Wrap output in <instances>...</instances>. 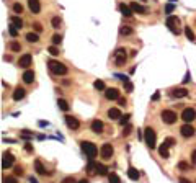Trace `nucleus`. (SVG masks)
<instances>
[{
    "label": "nucleus",
    "mask_w": 196,
    "mask_h": 183,
    "mask_svg": "<svg viewBox=\"0 0 196 183\" xmlns=\"http://www.w3.org/2000/svg\"><path fill=\"white\" fill-rule=\"evenodd\" d=\"M48 67H49V70L54 74V75H66L69 69L66 67V64H62V62H57L54 59H51L48 61Z\"/></svg>",
    "instance_id": "f257e3e1"
},
{
    "label": "nucleus",
    "mask_w": 196,
    "mask_h": 183,
    "mask_svg": "<svg viewBox=\"0 0 196 183\" xmlns=\"http://www.w3.org/2000/svg\"><path fill=\"white\" fill-rule=\"evenodd\" d=\"M80 146H82V151L85 152V155H87L88 159H95V157H96L98 149H96V146L93 144V142H90V141H82V142H80Z\"/></svg>",
    "instance_id": "f03ea898"
},
{
    "label": "nucleus",
    "mask_w": 196,
    "mask_h": 183,
    "mask_svg": "<svg viewBox=\"0 0 196 183\" xmlns=\"http://www.w3.org/2000/svg\"><path fill=\"white\" fill-rule=\"evenodd\" d=\"M144 141H146V144L151 149H155L157 137H155V131L152 128H146V129H144Z\"/></svg>",
    "instance_id": "7ed1b4c3"
},
{
    "label": "nucleus",
    "mask_w": 196,
    "mask_h": 183,
    "mask_svg": "<svg viewBox=\"0 0 196 183\" xmlns=\"http://www.w3.org/2000/svg\"><path fill=\"white\" fill-rule=\"evenodd\" d=\"M126 61H128V56H126V49L124 48H119L114 51V64H116L118 67L124 66Z\"/></svg>",
    "instance_id": "20e7f679"
},
{
    "label": "nucleus",
    "mask_w": 196,
    "mask_h": 183,
    "mask_svg": "<svg viewBox=\"0 0 196 183\" xmlns=\"http://www.w3.org/2000/svg\"><path fill=\"white\" fill-rule=\"evenodd\" d=\"M160 118H162V121L165 124H173L177 121V113L172 111V110H164L160 113Z\"/></svg>",
    "instance_id": "39448f33"
},
{
    "label": "nucleus",
    "mask_w": 196,
    "mask_h": 183,
    "mask_svg": "<svg viewBox=\"0 0 196 183\" xmlns=\"http://www.w3.org/2000/svg\"><path fill=\"white\" fill-rule=\"evenodd\" d=\"M178 23H180V20H178V16H173V15H168V18H167V26L170 28L172 33L175 34H180V30H178Z\"/></svg>",
    "instance_id": "423d86ee"
},
{
    "label": "nucleus",
    "mask_w": 196,
    "mask_h": 183,
    "mask_svg": "<svg viewBox=\"0 0 196 183\" xmlns=\"http://www.w3.org/2000/svg\"><path fill=\"white\" fill-rule=\"evenodd\" d=\"M113 152H114V149H113L111 144H103L101 149H100V155H101V159H105V160L111 159Z\"/></svg>",
    "instance_id": "0eeeda50"
},
{
    "label": "nucleus",
    "mask_w": 196,
    "mask_h": 183,
    "mask_svg": "<svg viewBox=\"0 0 196 183\" xmlns=\"http://www.w3.org/2000/svg\"><path fill=\"white\" fill-rule=\"evenodd\" d=\"M194 118H196V111L193 110V108H185L183 110V113H181V119L185 123H191V121H194Z\"/></svg>",
    "instance_id": "6e6552de"
},
{
    "label": "nucleus",
    "mask_w": 196,
    "mask_h": 183,
    "mask_svg": "<svg viewBox=\"0 0 196 183\" xmlns=\"http://www.w3.org/2000/svg\"><path fill=\"white\" fill-rule=\"evenodd\" d=\"M13 155H11L10 152H3V155H2V168L3 170H7V168H10L11 165H13Z\"/></svg>",
    "instance_id": "1a4fd4ad"
},
{
    "label": "nucleus",
    "mask_w": 196,
    "mask_h": 183,
    "mask_svg": "<svg viewBox=\"0 0 196 183\" xmlns=\"http://www.w3.org/2000/svg\"><path fill=\"white\" fill-rule=\"evenodd\" d=\"M180 133H181L183 137H193L194 136V128L190 123H186V124H183L180 128Z\"/></svg>",
    "instance_id": "9d476101"
},
{
    "label": "nucleus",
    "mask_w": 196,
    "mask_h": 183,
    "mask_svg": "<svg viewBox=\"0 0 196 183\" xmlns=\"http://www.w3.org/2000/svg\"><path fill=\"white\" fill-rule=\"evenodd\" d=\"M64 119H66V124H67V128H69V129H74V131H75V129L80 128V123H79V119H77V118L69 116V114H67Z\"/></svg>",
    "instance_id": "9b49d317"
},
{
    "label": "nucleus",
    "mask_w": 196,
    "mask_h": 183,
    "mask_svg": "<svg viewBox=\"0 0 196 183\" xmlns=\"http://www.w3.org/2000/svg\"><path fill=\"white\" fill-rule=\"evenodd\" d=\"M105 98L106 100H118L119 98V90L118 88H106L105 90Z\"/></svg>",
    "instance_id": "f8f14e48"
},
{
    "label": "nucleus",
    "mask_w": 196,
    "mask_h": 183,
    "mask_svg": "<svg viewBox=\"0 0 196 183\" xmlns=\"http://www.w3.org/2000/svg\"><path fill=\"white\" fill-rule=\"evenodd\" d=\"M31 62H33L31 54H23V56L20 57V61H18V66H20V67H30Z\"/></svg>",
    "instance_id": "ddd939ff"
},
{
    "label": "nucleus",
    "mask_w": 196,
    "mask_h": 183,
    "mask_svg": "<svg viewBox=\"0 0 196 183\" xmlns=\"http://www.w3.org/2000/svg\"><path fill=\"white\" fill-rule=\"evenodd\" d=\"M131 8H132V11H136V13H141V15H146L147 11H149L147 7H144V5L137 3V2H132V3H131Z\"/></svg>",
    "instance_id": "4468645a"
},
{
    "label": "nucleus",
    "mask_w": 196,
    "mask_h": 183,
    "mask_svg": "<svg viewBox=\"0 0 196 183\" xmlns=\"http://www.w3.org/2000/svg\"><path fill=\"white\" fill-rule=\"evenodd\" d=\"M103 128H105V126H103V123L100 119H93V121H92V131H93L95 134H101Z\"/></svg>",
    "instance_id": "2eb2a0df"
},
{
    "label": "nucleus",
    "mask_w": 196,
    "mask_h": 183,
    "mask_svg": "<svg viewBox=\"0 0 196 183\" xmlns=\"http://www.w3.org/2000/svg\"><path fill=\"white\" fill-rule=\"evenodd\" d=\"M28 7L33 13H39L41 11V3H39V0H28Z\"/></svg>",
    "instance_id": "dca6fc26"
},
{
    "label": "nucleus",
    "mask_w": 196,
    "mask_h": 183,
    "mask_svg": "<svg viewBox=\"0 0 196 183\" xmlns=\"http://www.w3.org/2000/svg\"><path fill=\"white\" fill-rule=\"evenodd\" d=\"M25 95H26L25 88L16 87V88H15V92H13V100H15V101H20V100H23V98H25Z\"/></svg>",
    "instance_id": "f3484780"
},
{
    "label": "nucleus",
    "mask_w": 196,
    "mask_h": 183,
    "mask_svg": "<svg viewBox=\"0 0 196 183\" xmlns=\"http://www.w3.org/2000/svg\"><path fill=\"white\" fill-rule=\"evenodd\" d=\"M128 177L132 181H137V180H139V177H141V173H139V170H137L136 167H129L128 168Z\"/></svg>",
    "instance_id": "a211bd4d"
},
{
    "label": "nucleus",
    "mask_w": 196,
    "mask_h": 183,
    "mask_svg": "<svg viewBox=\"0 0 196 183\" xmlns=\"http://www.w3.org/2000/svg\"><path fill=\"white\" fill-rule=\"evenodd\" d=\"M106 114H108L109 119H121V111L118 110V108H109Z\"/></svg>",
    "instance_id": "6ab92c4d"
},
{
    "label": "nucleus",
    "mask_w": 196,
    "mask_h": 183,
    "mask_svg": "<svg viewBox=\"0 0 196 183\" xmlns=\"http://www.w3.org/2000/svg\"><path fill=\"white\" fill-rule=\"evenodd\" d=\"M121 80H123V83H124V90L126 92H128V93H131V92H132V88H134V87H132V83H131V80L128 79V77H126V75H118Z\"/></svg>",
    "instance_id": "aec40b11"
},
{
    "label": "nucleus",
    "mask_w": 196,
    "mask_h": 183,
    "mask_svg": "<svg viewBox=\"0 0 196 183\" xmlns=\"http://www.w3.org/2000/svg\"><path fill=\"white\" fill-rule=\"evenodd\" d=\"M34 80V72L33 70H25L23 72V82L25 83H33Z\"/></svg>",
    "instance_id": "412c9836"
},
{
    "label": "nucleus",
    "mask_w": 196,
    "mask_h": 183,
    "mask_svg": "<svg viewBox=\"0 0 196 183\" xmlns=\"http://www.w3.org/2000/svg\"><path fill=\"white\" fill-rule=\"evenodd\" d=\"M159 154H160V157H164V159H168V157H170V152H168V146H167L165 142H164V144L159 147Z\"/></svg>",
    "instance_id": "4be33fe9"
},
{
    "label": "nucleus",
    "mask_w": 196,
    "mask_h": 183,
    "mask_svg": "<svg viewBox=\"0 0 196 183\" xmlns=\"http://www.w3.org/2000/svg\"><path fill=\"white\" fill-rule=\"evenodd\" d=\"M119 11L124 16H132V8L128 7V5H124V3H119Z\"/></svg>",
    "instance_id": "5701e85b"
},
{
    "label": "nucleus",
    "mask_w": 196,
    "mask_h": 183,
    "mask_svg": "<svg viewBox=\"0 0 196 183\" xmlns=\"http://www.w3.org/2000/svg\"><path fill=\"white\" fill-rule=\"evenodd\" d=\"M186 93H188L186 88H175L172 92V95H173L175 98H183V96H186Z\"/></svg>",
    "instance_id": "b1692460"
},
{
    "label": "nucleus",
    "mask_w": 196,
    "mask_h": 183,
    "mask_svg": "<svg viewBox=\"0 0 196 183\" xmlns=\"http://www.w3.org/2000/svg\"><path fill=\"white\" fill-rule=\"evenodd\" d=\"M10 23H11L15 28H18V30H21V28H23V20L20 18V16H11V18H10Z\"/></svg>",
    "instance_id": "393cba45"
},
{
    "label": "nucleus",
    "mask_w": 196,
    "mask_h": 183,
    "mask_svg": "<svg viewBox=\"0 0 196 183\" xmlns=\"http://www.w3.org/2000/svg\"><path fill=\"white\" fill-rule=\"evenodd\" d=\"M25 39L28 43H38L39 41V36H38V33H26L25 34Z\"/></svg>",
    "instance_id": "a878e982"
},
{
    "label": "nucleus",
    "mask_w": 196,
    "mask_h": 183,
    "mask_svg": "<svg viewBox=\"0 0 196 183\" xmlns=\"http://www.w3.org/2000/svg\"><path fill=\"white\" fill-rule=\"evenodd\" d=\"M34 168H36V172L39 175H44L46 173V168H44V165L41 160H34Z\"/></svg>",
    "instance_id": "bb28decb"
},
{
    "label": "nucleus",
    "mask_w": 196,
    "mask_h": 183,
    "mask_svg": "<svg viewBox=\"0 0 196 183\" xmlns=\"http://www.w3.org/2000/svg\"><path fill=\"white\" fill-rule=\"evenodd\" d=\"M96 173L98 175H106L108 173V167L103 164H96Z\"/></svg>",
    "instance_id": "cd10ccee"
},
{
    "label": "nucleus",
    "mask_w": 196,
    "mask_h": 183,
    "mask_svg": "<svg viewBox=\"0 0 196 183\" xmlns=\"http://www.w3.org/2000/svg\"><path fill=\"white\" fill-rule=\"evenodd\" d=\"M87 172L90 175H93V173H96V164L93 162V160L90 159V162H88V165H87Z\"/></svg>",
    "instance_id": "c85d7f7f"
},
{
    "label": "nucleus",
    "mask_w": 196,
    "mask_h": 183,
    "mask_svg": "<svg viewBox=\"0 0 196 183\" xmlns=\"http://www.w3.org/2000/svg\"><path fill=\"white\" fill-rule=\"evenodd\" d=\"M57 106H59V110H62V111H67L69 110V103L66 100H62V98L57 100Z\"/></svg>",
    "instance_id": "c756f323"
},
{
    "label": "nucleus",
    "mask_w": 196,
    "mask_h": 183,
    "mask_svg": "<svg viewBox=\"0 0 196 183\" xmlns=\"http://www.w3.org/2000/svg\"><path fill=\"white\" fill-rule=\"evenodd\" d=\"M185 36L190 39V41H194V33H193V30H191V28H190V26H185Z\"/></svg>",
    "instance_id": "7c9ffc66"
},
{
    "label": "nucleus",
    "mask_w": 196,
    "mask_h": 183,
    "mask_svg": "<svg viewBox=\"0 0 196 183\" xmlns=\"http://www.w3.org/2000/svg\"><path fill=\"white\" fill-rule=\"evenodd\" d=\"M8 48H10V51H13V53H20L21 46H20V43H16V41H11V43L8 44Z\"/></svg>",
    "instance_id": "2f4dec72"
},
{
    "label": "nucleus",
    "mask_w": 196,
    "mask_h": 183,
    "mask_svg": "<svg viewBox=\"0 0 196 183\" xmlns=\"http://www.w3.org/2000/svg\"><path fill=\"white\" fill-rule=\"evenodd\" d=\"M93 87H95L96 90H106V88H105V82H103V80H95V82H93Z\"/></svg>",
    "instance_id": "473e14b6"
},
{
    "label": "nucleus",
    "mask_w": 196,
    "mask_h": 183,
    "mask_svg": "<svg viewBox=\"0 0 196 183\" xmlns=\"http://www.w3.org/2000/svg\"><path fill=\"white\" fill-rule=\"evenodd\" d=\"M51 25H53V28H56V30H57V28L61 26V18H59V16H54V18L51 20Z\"/></svg>",
    "instance_id": "72a5a7b5"
},
{
    "label": "nucleus",
    "mask_w": 196,
    "mask_h": 183,
    "mask_svg": "<svg viewBox=\"0 0 196 183\" xmlns=\"http://www.w3.org/2000/svg\"><path fill=\"white\" fill-rule=\"evenodd\" d=\"M121 34H124V36H128V34H132V28L129 26H121Z\"/></svg>",
    "instance_id": "f704fd0d"
},
{
    "label": "nucleus",
    "mask_w": 196,
    "mask_h": 183,
    "mask_svg": "<svg viewBox=\"0 0 196 183\" xmlns=\"http://www.w3.org/2000/svg\"><path fill=\"white\" fill-rule=\"evenodd\" d=\"M18 31H20L18 28H15V26H13V25H11V23H10V30H8L10 36H13V38H15V36H18Z\"/></svg>",
    "instance_id": "c9c22d12"
},
{
    "label": "nucleus",
    "mask_w": 196,
    "mask_h": 183,
    "mask_svg": "<svg viewBox=\"0 0 196 183\" xmlns=\"http://www.w3.org/2000/svg\"><path fill=\"white\" fill-rule=\"evenodd\" d=\"M175 10V5L173 3H167L165 5V13L167 15H172V11H173Z\"/></svg>",
    "instance_id": "e433bc0d"
},
{
    "label": "nucleus",
    "mask_w": 196,
    "mask_h": 183,
    "mask_svg": "<svg viewBox=\"0 0 196 183\" xmlns=\"http://www.w3.org/2000/svg\"><path fill=\"white\" fill-rule=\"evenodd\" d=\"M13 11L16 15H20L21 11H23V5L21 3H13Z\"/></svg>",
    "instance_id": "4c0bfd02"
},
{
    "label": "nucleus",
    "mask_w": 196,
    "mask_h": 183,
    "mask_svg": "<svg viewBox=\"0 0 196 183\" xmlns=\"http://www.w3.org/2000/svg\"><path fill=\"white\" fill-rule=\"evenodd\" d=\"M109 183H121V180H119V177L116 175V173H111V175H109Z\"/></svg>",
    "instance_id": "58836bf2"
},
{
    "label": "nucleus",
    "mask_w": 196,
    "mask_h": 183,
    "mask_svg": "<svg viewBox=\"0 0 196 183\" xmlns=\"http://www.w3.org/2000/svg\"><path fill=\"white\" fill-rule=\"evenodd\" d=\"M48 51H49V54H53V56H57V54H59V48H56V46H49Z\"/></svg>",
    "instance_id": "ea45409f"
},
{
    "label": "nucleus",
    "mask_w": 196,
    "mask_h": 183,
    "mask_svg": "<svg viewBox=\"0 0 196 183\" xmlns=\"http://www.w3.org/2000/svg\"><path fill=\"white\" fill-rule=\"evenodd\" d=\"M3 183H18V180H16V177H5Z\"/></svg>",
    "instance_id": "a19ab883"
},
{
    "label": "nucleus",
    "mask_w": 196,
    "mask_h": 183,
    "mask_svg": "<svg viewBox=\"0 0 196 183\" xmlns=\"http://www.w3.org/2000/svg\"><path fill=\"white\" fill-rule=\"evenodd\" d=\"M61 41H62L61 34H54V36H53V44H61Z\"/></svg>",
    "instance_id": "79ce46f5"
},
{
    "label": "nucleus",
    "mask_w": 196,
    "mask_h": 183,
    "mask_svg": "<svg viewBox=\"0 0 196 183\" xmlns=\"http://www.w3.org/2000/svg\"><path fill=\"white\" fill-rule=\"evenodd\" d=\"M178 168H180V170H188V168H190V165L185 162V160H181V162L178 164Z\"/></svg>",
    "instance_id": "37998d69"
},
{
    "label": "nucleus",
    "mask_w": 196,
    "mask_h": 183,
    "mask_svg": "<svg viewBox=\"0 0 196 183\" xmlns=\"http://www.w3.org/2000/svg\"><path fill=\"white\" fill-rule=\"evenodd\" d=\"M33 28H34V31H36V33H41L43 31V26H41V23H33Z\"/></svg>",
    "instance_id": "c03bdc74"
},
{
    "label": "nucleus",
    "mask_w": 196,
    "mask_h": 183,
    "mask_svg": "<svg viewBox=\"0 0 196 183\" xmlns=\"http://www.w3.org/2000/svg\"><path fill=\"white\" fill-rule=\"evenodd\" d=\"M164 142H165V144H167V146H168V147H170V146H175V144H177V142H175V139H173V137H167V139H165Z\"/></svg>",
    "instance_id": "a18cd8bd"
},
{
    "label": "nucleus",
    "mask_w": 196,
    "mask_h": 183,
    "mask_svg": "<svg viewBox=\"0 0 196 183\" xmlns=\"http://www.w3.org/2000/svg\"><path fill=\"white\" fill-rule=\"evenodd\" d=\"M129 118H131V116H129V114H126V116H121V119H119V123H121V124H123V126H124V124H128V121H129Z\"/></svg>",
    "instance_id": "49530a36"
},
{
    "label": "nucleus",
    "mask_w": 196,
    "mask_h": 183,
    "mask_svg": "<svg viewBox=\"0 0 196 183\" xmlns=\"http://www.w3.org/2000/svg\"><path fill=\"white\" fill-rule=\"evenodd\" d=\"M131 131H132V126H126V128H124V133H123V136H129L131 134Z\"/></svg>",
    "instance_id": "de8ad7c7"
},
{
    "label": "nucleus",
    "mask_w": 196,
    "mask_h": 183,
    "mask_svg": "<svg viewBox=\"0 0 196 183\" xmlns=\"http://www.w3.org/2000/svg\"><path fill=\"white\" fill-rule=\"evenodd\" d=\"M21 137H23V139H31L33 134H30L28 131H23V133H21Z\"/></svg>",
    "instance_id": "09e8293b"
},
{
    "label": "nucleus",
    "mask_w": 196,
    "mask_h": 183,
    "mask_svg": "<svg viewBox=\"0 0 196 183\" xmlns=\"http://www.w3.org/2000/svg\"><path fill=\"white\" fill-rule=\"evenodd\" d=\"M15 175L16 177H21L23 175V167H15Z\"/></svg>",
    "instance_id": "8fccbe9b"
},
{
    "label": "nucleus",
    "mask_w": 196,
    "mask_h": 183,
    "mask_svg": "<svg viewBox=\"0 0 196 183\" xmlns=\"http://www.w3.org/2000/svg\"><path fill=\"white\" fill-rule=\"evenodd\" d=\"M61 183H75V180H74V177H67V178H64Z\"/></svg>",
    "instance_id": "3c124183"
},
{
    "label": "nucleus",
    "mask_w": 196,
    "mask_h": 183,
    "mask_svg": "<svg viewBox=\"0 0 196 183\" xmlns=\"http://www.w3.org/2000/svg\"><path fill=\"white\" fill-rule=\"evenodd\" d=\"M25 151H26L28 154H31V152H33V146H31V144H25Z\"/></svg>",
    "instance_id": "603ef678"
},
{
    "label": "nucleus",
    "mask_w": 196,
    "mask_h": 183,
    "mask_svg": "<svg viewBox=\"0 0 196 183\" xmlns=\"http://www.w3.org/2000/svg\"><path fill=\"white\" fill-rule=\"evenodd\" d=\"M190 80H191V75H190V72H186V75H185V79H183V83H188Z\"/></svg>",
    "instance_id": "864d4df0"
},
{
    "label": "nucleus",
    "mask_w": 196,
    "mask_h": 183,
    "mask_svg": "<svg viewBox=\"0 0 196 183\" xmlns=\"http://www.w3.org/2000/svg\"><path fill=\"white\" fill-rule=\"evenodd\" d=\"M118 103H119L121 106H124V105H126V98H121V96H119V98H118Z\"/></svg>",
    "instance_id": "5fc2aeb1"
},
{
    "label": "nucleus",
    "mask_w": 196,
    "mask_h": 183,
    "mask_svg": "<svg viewBox=\"0 0 196 183\" xmlns=\"http://www.w3.org/2000/svg\"><path fill=\"white\" fill-rule=\"evenodd\" d=\"M191 162L196 165V151H193V154H191Z\"/></svg>",
    "instance_id": "6e6d98bb"
},
{
    "label": "nucleus",
    "mask_w": 196,
    "mask_h": 183,
    "mask_svg": "<svg viewBox=\"0 0 196 183\" xmlns=\"http://www.w3.org/2000/svg\"><path fill=\"white\" fill-rule=\"evenodd\" d=\"M159 98H160V95H159V92H155V93H154V96H152V100H154V101H157Z\"/></svg>",
    "instance_id": "4d7b16f0"
},
{
    "label": "nucleus",
    "mask_w": 196,
    "mask_h": 183,
    "mask_svg": "<svg viewBox=\"0 0 196 183\" xmlns=\"http://www.w3.org/2000/svg\"><path fill=\"white\" fill-rule=\"evenodd\" d=\"M30 183H38V180L34 178V177H30Z\"/></svg>",
    "instance_id": "13d9d810"
},
{
    "label": "nucleus",
    "mask_w": 196,
    "mask_h": 183,
    "mask_svg": "<svg viewBox=\"0 0 196 183\" xmlns=\"http://www.w3.org/2000/svg\"><path fill=\"white\" fill-rule=\"evenodd\" d=\"M180 183H191V181L186 180V178H180Z\"/></svg>",
    "instance_id": "bf43d9fd"
},
{
    "label": "nucleus",
    "mask_w": 196,
    "mask_h": 183,
    "mask_svg": "<svg viewBox=\"0 0 196 183\" xmlns=\"http://www.w3.org/2000/svg\"><path fill=\"white\" fill-rule=\"evenodd\" d=\"M38 124H39V126H48V121H39Z\"/></svg>",
    "instance_id": "052dcab7"
},
{
    "label": "nucleus",
    "mask_w": 196,
    "mask_h": 183,
    "mask_svg": "<svg viewBox=\"0 0 196 183\" xmlns=\"http://www.w3.org/2000/svg\"><path fill=\"white\" fill-rule=\"evenodd\" d=\"M77 183H88V180H85V178H83V180H80V181H77Z\"/></svg>",
    "instance_id": "680f3d73"
},
{
    "label": "nucleus",
    "mask_w": 196,
    "mask_h": 183,
    "mask_svg": "<svg viewBox=\"0 0 196 183\" xmlns=\"http://www.w3.org/2000/svg\"><path fill=\"white\" fill-rule=\"evenodd\" d=\"M142 2H147V0H142Z\"/></svg>",
    "instance_id": "e2e57ef3"
}]
</instances>
